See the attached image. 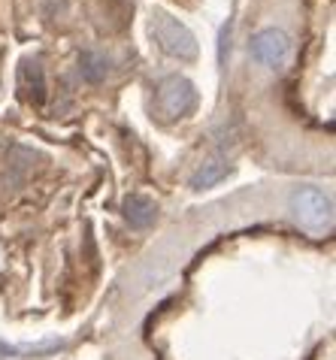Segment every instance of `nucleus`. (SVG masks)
<instances>
[{"label":"nucleus","mask_w":336,"mask_h":360,"mask_svg":"<svg viewBox=\"0 0 336 360\" xmlns=\"http://www.w3.org/2000/svg\"><path fill=\"white\" fill-rule=\"evenodd\" d=\"M152 34H155V39L161 43V49L167 55L179 58V61H191V58H197V39H194V34L188 31L182 22H176L173 15L157 13L155 22H152Z\"/></svg>","instance_id":"2"},{"label":"nucleus","mask_w":336,"mask_h":360,"mask_svg":"<svg viewBox=\"0 0 336 360\" xmlns=\"http://www.w3.org/2000/svg\"><path fill=\"white\" fill-rule=\"evenodd\" d=\"M155 215H157V209L149 197H143V194H131L124 200V218L131 221L134 227H149L155 221Z\"/></svg>","instance_id":"6"},{"label":"nucleus","mask_w":336,"mask_h":360,"mask_svg":"<svg viewBox=\"0 0 336 360\" xmlns=\"http://www.w3.org/2000/svg\"><path fill=\"white\" fill-rule=\"evenodd\" d=\"M18 85H22V91L34 100V103H43L46 97V73L39 61H22V70H18Z\"/></svg>","instance_id":"5"},{"label":"nucleus","mask_w":336,"mask_h":360,"mask_svg":"<svg viewBox=\"0 0 336 360\" xmlns=\"http://www.w3.org/2000/svg\"><path fill=\"white\" fill-rule=\"evenodd\" d=\"M249 52L258 64L279 70V67H285V61H288V55H291V39L285 31H279V27H264V31L252 37Z\"/></svg>","instance_id":"4"},{"label":"nucleus","mask_w":336,"mask_h":360,"mask_svg":"<svg viewBox=\"0 0 336 360\" xmlns=\"http://www.w3.org/2000/svg\"><path fill=\"white\" fill-rule=\"evenodd\" d=\"M106 73H110V58L101 55V52H82L79 55V76L85 79V82H103Z\"/></svg>","instance_id":"7"},{"label":"nucleus","mask_w":336,"mask_h":360,"mask_svg":"<svg viewBox=\"0 0 336 360\" xmlns=\"http://www.w3.org/2000/svg\"><path fill=\"white\" fill-rule=\"evenodd\" d=\"M291 209L297 224L306 227L309 233H321L324 227H330L333 206H330V197L321 194L318 188H297L291 194Z\"/></svg>","instance_id":"1"},{"label":"nucleus","mask_w":336,"mask_h":360,"mask_svg":"<svg viewBox=\"0 0 336 360\" xmlns=\"http://www.w3.org/2000/svg\"><path fill=\"white\" fill-rule=\"evenodd\" d=\"M197 106V88L185 76H167L157 85V112L164 118H182Z\"/></svg>","instance_id":"3"},{"label":"nucleus","mask_w":336,"mask_h":360,"mask_svg":"<svg viewBox=\"0 0 336 360\" xmlns=\"http://www.w3.org/2000/svg\"><path fill=\"white\" fill-rule=\"evenodd\" d=\"M224 176H227V164H224V161H209V164H203V167L191 176V188H194V191H203V188L219 185Z\"/></svg>","instance_id":"8"},{"label":"nucleus","mask_w":336,"mask_h":360,"mask_svg":"<svg viewBox=\"0 0 336 360\" xmlns=\"http://www.w3.org/2000/svg\"><path fill=\"white\" fill-rule=\"evenodd\" d=\"M0 354H13V348H9V345H4V342H0Z\"/></svg>","instance_id":"9"}]
</instances>
